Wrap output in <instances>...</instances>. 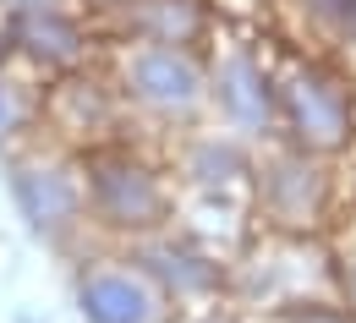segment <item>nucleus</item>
<instances>
[{"instance_id":"f257e3e1","label":"nucleus","mask_w":356,"mask_h":323,"mask_svg":"<svg viewBox=\"0 0 356 323\" xmlns=\"http://www.w3.org/2000/svg\"><path fill=\"white\" fill-rule=\"evenodd\" d=\"M274 93L291 148L312 159H346L356 148V77H346L334 60H296L285 77H274Z\"/></svg>"},{"instance_id":"f03ea898","label":"nucleus","mask_w":356,"mask_h":323,"mask_svg":"<svg viewBox=\"0 0 356 323\" xmlns=\"http://www.w3.org/2000/svg\"><path fill=\"white\" fill-rule=\"evenodd\" d=\"M258 203L280 235H323L334 220L340 186L329 176V159H312L285 142L258 165Z\"/></svg>"},{"instance_id":"7ed1b4c3","label":"nucleus","mask_w":356,"mask_h":323,"mask_svg":"<svg viewBox=\"0 0 356 323\" xmlns=\"http://www.w3.org/2000/svg\"><path fill=\"white\" fill-rule=\"evenodd\" d=\"M88 203L115 231H154L165 225V186L132 154H99L88 159Z\"/></svg>"},{"instance_id":"20e7f679","label":"nucleus","mask_w":356,"mask_h":323,"mask_svg":"<svg viewBox=\"0 0 356 323\" xmlns=\"http://www.w3.org/2000/svg\"><path fill=\"white\" fill-rule=\"evenodd\" d=\"M127 93H132L137 104H148V110H159V115H186V110H197L203 104V72H197V60L176 44H143L132 49V60H127Z\"/></svg>"},{"instance_id":"39448f33","label":"nucleus","mask_w":356,"mask_h":323,"mask_svg":"<svg viewBox=\"0 0 356 323\" xmlns=\"http://www.w3.org/2000/svg\"><path fill=\"white\" fill-rule=\"evenodd\" d=\"M214 104H220V115L236 126V132H268V126H280V93H274V77H268V66L258 55H247V49H230L220 55V66H214Z\"/></svg>"},{"instance_id":"423d86ee","label":"nucleus","mask_w":356,"mask_h":323,"mask_svg":"<svg viewBox=\"0 0 356 323\" xmlns=\"http://www.w3.org/2000/svg\"><path fill=\"white\" fill-rule=\"evenodd\" d=\"M83 323H159V290L132 269H93L77 285Z\"/></svg>"},{"instance_id":"0eeeda50","label":"nucleus","mask_w":356,"mask_h":323,"mask_svg":"<svg viewBox=\"0 0 356 323\" xmlns=\"http://www.w3.org/2000/svg\"><path fill=\"white\" fill-rule=\"evenodd\" d=\"M17 203H22V214H28V225L33 231H66L77 214H83V186L77 176H66V170H55V165H33V170H17Z\"/></svg>"},{"instance_id":"6e6552de","label":"nucleus","mask_w":356,"mask_h":323,"mask_svg":"<svg viewBox=\"0 0 356 323\" xmlns=\"http://www.w3.org/2000/svg\"><path fill=\"white\" fill-rule=\"evenodd\" d=\"M132 28L143 33V44H192L203 28V6L197 0H132L127 6Z\"/></svg>"},{"instance_id":"1a4fd4ad","label":"nucleus","mask_w":356,"mask_h":323,"mask_svg":"<svg viewBox=\"0 0 356 323\" xmlns=\"http://www.w3.org/2000/svg\"><path fill=\"white\" fill-rule=\"evenodd\" d=\"M22 39H28L33 55H44V60H77V49H83L77 22H66L60 11H33V17L22 22Z\"/></svg>"},{"instance_id":"9d476101","label":"nucleus","mask_w":356,"mask_h":323,"mask_svg":"<svg viewBox=\"0 0 356 323\" xmlns=\"http://www.w3.org/2000/svg\"><path fill=\"white\" fill-rule=\"evenodd\" d=\"M329 263H334V296L356 313V214L334 231V241H329Z\"/></svg>"},{"instance_id":"9b49d317","label":"nucleus","mask_w":356,"mask_h":323,"mask_svg":"<svg viewBox=\"0 0 356 323\" xmlns=\"http://www.w3.org/2000/svg\"><path fill=\"white\" fill-rule=\"evenodd\" d=\"M280 323H356V313L340 296H302V301L280 307Z\"/></svg>"},{"instance_id":"f8f14e48","label":"nucleus","mask_w":356,"mask_h":323,"mask_svg":"<svg viewBox=\"0 0 356 323\" xmlns=\"http://www.w3.org/2000/svg\"><path fill=\"white\" fill-rule=\"evenodd\" d=\"M351 214H356V148H351Z\"/></svg>"},{"instance_id":"ddd939ff","label":"nucleus","mask_w":356,"mask_h":323,"mask_svg":"<svg viewBox=\"0 0 356 323\" xmlns=\"http://www.w3.org/2000/svg\"><path fill=\"white\" fill-rule=\"evenodd\" d=\"M0 121H6V88H0Z\"/></svg>"}]
</instances>
